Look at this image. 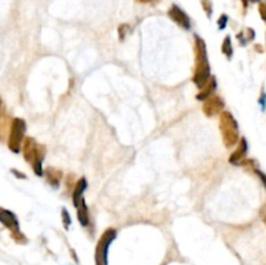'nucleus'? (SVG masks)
Instances as JSON below:
<instances>
[{
    "instance_id": "obj_8",
    "label": "nucleus",
    "mask_w": 266,
    "mask_h": 265,
    "mask_svg": "<svg viewBox=\"0 0 266 265\" xmlns=\"http://www.w3.org/2000/svg\"><path fill=\"white\" fill-rule=\"evenodd\" d=\"M168 16L170 17L171 21H174L178 26H181L182 29L190 30L191 26H192L191 19L188 17V15L182 10L181 7L171 6L170 10L168 11Z\"/></svg>"
},
{
    "instance_id": "obj_21",
    "label": "nucleus",
    "mask_w": 266,
    "mask_h": 265,
    "mask_svg": "<svg viewBox=\"0 0 266 265\" xmlns=\"http://www.w3.org/2000/svg\"><path fill=\"white\" fill-rule=\"evenodd\" d=\"M11 172H12V173H15V176H16L17 178H23V179H25V178H26V176H25V174H24V173H21V172H19V170H16V169H12V170H11Z\"/></svg>"
},
{
    "instance_id": "obj_10",
    "label": "nucleus",
    "mask_w": 266,
    "mask_h": 265,
    "mask_svg": "<svg viewBox=\"0 0 266 265\" xmlns=\"http://www.w3.org/2000/svg\"><path fill=\"white\" fill-rule=\"evenodd\" d=\"M247 151H248L247 141H245V138H241L240 142H239V144H238V148H236V150L231 153V156H230V159H228L230 164L236 165V164L240 163L241 160H243V157L247 155Z\"/></svg>"
},
{
    "instance_id": "obj_1",
    "label": "nucleus",
    "mask_w": 266,
    "mask_h": 265,
    "mask_svg": "<svg viewBox=\"0 0 266 265\" xmlns=\"http://www.w3.org/2000/svg\"><path fill=\"white\" fill-rule=\"evenodd\" d=\"M193 54H195V67H193L192 82L197 89L201 90L212 76H210V65L205 42L197 34L193 36Z\"/></svg>"
},
{
    "instance_id": "obj_7",
    "label": "nucleus",
    "mask_w": 266,
    "mask_h": 265,
    "mask_svg": "<svg viewBox=\"0 0 266 265\" xmlns=\"http://www.w3.org/2000/svg\"><path fill=\"white\" fill-rule=\"evenodd\" d=\"M223 108H225V103H223L222 98L218 95H214V94L210 95L209 98H206L203 102V112L208 117L221 115Z\"/></svg>"
},
{
    "instance_id": "obj_6",
    "label": "nucleus",
    "mask_w": 266,
    "mask_h": 265,
    "mask_svg": "<svg viewBox=\"0 0 266 265\" xmlns=\"http://www.w3.org/2000/svg\"><path fill=\"white\" fill-rule=\"evenodd\" d=\"M0 222H2L7 229L12 231L13 238H16L17 239V236H19V238L20 236H24L23 234H21V231H20L19 218H17L16 214L13 213L12 211H10V209L0 208Z\"/></svg>"
},
{
    "instance_id": "obj_19",
    "label": "nucleus",
    "mask_w": 266,
    "mask_h": 265,
    "mask_svg": "<svg viewBox=\"0 0 266 265\" xmlns=\"http://www.w3.org/2000/svg\"><path fill=\"white\" fill-rule=\"evenodd\" d=\"M74 186H76V183H74V181H73V174H69V176L67 177V187H68V190L74 189Z\"/></svg>"
},
{
    "instance_id": "obj_13",
    "label": "nucleus",
    "mask_w": 266,
    "mask_h": 265,
    "mask_svg": "<svg viewBox=\"0 0 266 265\" xmlns=\"http://www.w3.org/2000/svg\"><path fill=\"white\" fill-rule=\"evenodd\" d=\"M77 217H78V221L82 226H89L90 224V212H89V207L86 204L85 199H81L80 205L77 207Z\"/></svg>"
},
{
    "instance_id": "obj_4",
    "label": "nucleus",
    "mask_w": 266,
    "mask_h": 265,
    "mask_svg": "<svg viewBox=\"0 0 266 265\" xmlns=\"http://www.w3.org/2000/svg\"><path fill=\"white\" fill-rule=\"evenodd\" d=\"M26 133V122L23 118H13L11 122L10 134H8V148L13 153L21 152Z\"/></svg>"
},
{
    "instance_id": "obj_26",
    "label": "nucleus",
    "mask_w": 266,
    "mask_h": 265,
    "mask_svg": "<svg viewBox=\"0 0 266 265\" xmlns=\"http://www.w3.org/2000/svg\"><path fill=\"white\" fill-rule=\"evenodd\" d=\"M253 2H258V0H253Z\"/></svg>"
},
{
    "instance_id": "obj_20",
    "label": "nucleus",
    "mask_w": 266,
    "mask_h": 265,
    "mask_svg": "<svg viewBox=\"0 0 266 265\" xmlns=\"http://www.w3.org/2000/svg\"><path fill=\"white\" fill-rule=\"evenodd\" d=\"M260 13H261V17L263 19V21H266V3L260 4Z\"/></svg>"
},
{
    "instance_id": "obj_9",
    "label": "nucleus",
    "mask_w": 266,
    "mask_h": 265,
    "mask_svg": "<svg viewBox=\"0 0 266 265\" xmlns=\"http://www.w3.org/2000/svg\"><path fill=\"white\" fill-rule=\"evenodd\" d=\"M43 176H46L47 178V182L57 189L59 186H60L61 179H63V172L60 169H57V168H54V166H48L47 169L43 172Z\"/></svg>"
},
{
    "instance_id": "obj_2",
    "label": "nucleus",
    "mask_w": 266,
    "mask_h": 265,
    "mask_svg": "<svg viewBox=\"0 0 266 265\" xmlns=\"http://www.w3.org/2000/svg\"><path fill=\"white\" fill-rule=\"evenodd\" d=\"M23 155L24 159L32 165L35 176H43V160L46 157V147L43 144H39L32 137H25L23 143Z\"/></svg>"
},
{
    "instance_id": "obj_3",
    "label": "nucleus",
    "mask_w": 266,
    "mask_h": 265,
    "mask_svg": "<svg viewBox=\"0 0 266 265\" xmlns=\"http://www.w3.org/2000/svg\"><path fill=\"white\" fill-rule=\"evenodd\" d=\"M219 129H221L222 139L223 144L227 148L234 147L238 143L239 139V130L238 122L234 118V116L227 111H222L219 116Z\"/></svg>"
},
{
    "instance_id": "obj_11",
    "label": "nucleus",
    "mask_w": 266,
    "mask_h": 265,
    "mask_svg": "<svg viewBox=\"0 0 266 265\" xmlns=\"http://www.w3.org/2000/svg\"><path fill=\"white\" fill-rule=\"evenodd\" d=\"M87 189V181H86L85 177L80 178L76 182V186H74L73 189V195H72V198H73V204L74 207H78L81 203V199L83 198V192L86 191Z\"/></svg>"
},
{
    "instance_id": "obj_18",
    "label": "nucleus",
    "mask_w": 266,
    "mask_h": 265,
    "mask_svg": "<svg viewBox=\"0 0 266 265\" xmlns=\"http://www.w3.org/2000/svg\"><path fill=\"white\" fill-rule=\"evenodd\" d=\"M227 21H228V17L226 16V15H222L221 17L218 19V28L219 30H223L226 28V25H227Z\"/></svg>"
},
{
    "instance_id": "obj_16",
    "label": "nucleus",
    "mask_w": 266,
    "mask_h": 265,
    "mask_svg": "<svg viewBox=\"0 0 266 265\" xmlns=\"http://www.w3.org/2000/svg\"><path fill=\"white\" fill-rule=\"evenodd\" d=\"M61 218H63V224L65 226V229H69L70 224H72V218H70V214L67 211V208L61 209Z\"/></svg>"
},
{
    "instance_id": "obj_17",
    "label": "nucleus",
    "mask_w": 266,
    "mask_h": 265,
    "mask_svg": "<svg viewBox=\"0 0 266 265\" xmlns=\"http://www.w3.org/2000/svg\"><path fill=\"white\" fill-rule=\"evenodd\" d=\"M129 32V26L127 25H121L118 28V34H120V41H124L126 38V34Z\"/></svg>"
},
{
    "instance_id": "obj_22",
    "label": "nucleus",
    "mask_w": 266,
    "mask_h": 265,
    "mask_svg": "<svg viewBox=\"0 0 266 265\" xmlns=\"http://www.w3.org/2000/svg\"><path fill=\"white\" fill-rule=\"evenodd\" d=\"M256 173L258 174V176H260V178L262 179L263 183H265V187H266V176H265V174H263L262 172H260V170H256Z\"/></svg>"
},
{
    "instance_id": "obj_24",
    "label": "nucleus",
    "mask_w": 266,
    "mask_h": 265,
    "mask_svg": "<svg viewBox=\"0 0 266 265\" xmlns=\"http://www.w3.org/2000/svg\"><path fill=\"white\" fill-rule=\"evenodd\" d=\"M2 108H3V100L0 98V111H2Z\"/></svg>"
},
{
    "instance_id": "obj_25",
    "label": "nucleus",
    "mask_w": 266,
    "mask_h": 265,
    "mask_svg": "<svg viewBox=\"0 0 266 265\" xmlns=\"http://www.w3.org/2000/svg\"><path fill=\"white\" fill-rule=\"evenodd\" d=\"M241 2H243L244 7H247L248 6V0H241Z\"/></svg>"
},
{
    "instance_id": "obj_12",
    "label": "nucleus",
    "mask_w": 266,
    "mask_h": 265,
    "mask_svg": "<svg viewBox=\"0 0 266 265\" xmlns=\"http://www.w3.org/2000/svg\"><path fill=\"white\" fill-rule=\"evenodd\" d=\"M215 89H217V81H215V77H210L208 83H206L203 89L200 90V93L196 95V99L200 100V102H204L206 98H209L210 95H213Z\"/></svg>"
},
{
    "instance_id": "obj_15",
    "label": "nucleus",
    "mask_w": 266,
    "mask_h": 265,
    "mask_svg": "<svg viewBox=\"0 0 266 265\" xmlns=\"http://www.w3.org/2000/svg\"><path fill=\"white\" fill-rule=\"evenodd\" d=\"M201 2V6H203V10L204 12L206 13V16L212 17V13H213V3L212 0H200Z\"/></svg>"
},
{
    "instance_id": "obj_5",
    "label": "nucleus",
    "mask_w": 266,
    "mask_h": 265,
    "mask_svg": "<svg viewBox=\"0 0 266 265\" xmlns=\"http://www.w3.org/2000/svg\"><path fill=\"white\" fill-rule=\"evenodd\" d=\"M116 236H117L116 229H108L104 231V234H103L98 243V248H96V261H98V265H107L108 249H109L111 243L116 239Z\"/></svg>"
},
{
    "instance_id": "obj_14",
    "label": "nucleus",
    "mask_w": 266,
    "mask_h": 265,
    "mask_svg": "<svg viewBox=\"0 0 266 265\" xmlns=\"http://www.w3.org/2000/svg\"><path fill=\"white\" fill-rule=\"evenodd\" d=\"M222 52H223V55H226V58L231 59L232 45H231V38L228 36L223 39V43H222Z\"/></svg>"
},
{
    "instance_id": "obj_23",
    "label": "nucleus",
    "mask_w": 266,
    "mask_h": 265,
    "mask_svg": "<svg viewBox=\"0 0 266 265\" xmlns=\"http://www.w3.org/2000/svg\"><path fill=\"white\" fill-rule=\"evenodd\" d=\"M138 3H143V4H147V3H152V2H155V0H136Z\"/></svg>"
}]
</instances>
